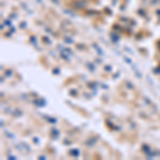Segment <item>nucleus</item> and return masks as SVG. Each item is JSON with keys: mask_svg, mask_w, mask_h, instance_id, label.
Segmentation results:
<instances>
[{"mask_svg": "<svg viewBox=\"0 0 160 160\" xmlns=\"http://www.w3.org/2000/svg\"><path fill=\"white\" fill-rule=\"evenodd\" d=\"M73 6L77 9H83L84 6H86V0H76L73 2Z\"/></svg>", "mask_w": 160, "mask_h": 160, "instance_id": "f257e3e1", "label": "nucleus"}]
</instances>
